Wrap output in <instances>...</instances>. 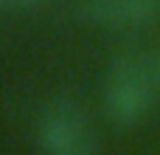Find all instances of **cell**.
I'll return each mask as SVG.
<instances>
[{
	"instance_id": "6da1fadb",
	"label": "cell",
	"mask_w": 160,
	"mask_h": 155,
	"mask_svg": "<svg viewBox=\"0 0 160 155\" xmlns=\"http://www.w3.org/2000/svg\"><path fill=\"white\" fill-rule=\"evenodd\" d=\"M104 113L118 127H138L155 104V76L141 56H118L104 76Z\"/></svg>"
},
{
	"instance_id": "7a4b0ae2",
	"label": "cell",
	"mask_w": 160,
	"mask_h": 155,
	"mask_svg": "<svg viewBox=\"0 0 160 155\" xmlns=\"http://www.w3.org/2000/svg\"><path fill=\"white\" fill-rule=\"evenodd\" d=\"M37 147L39 155H96V133L76 104L56 102L39 119Z\"/></svg>"
},
{
	"instance_id": "3957f363",
	"label": "cell",
	"mask_w": 160,
	"mask_h": 155,
	"mask_svg": "<svg viewBox=\"0 0 160 155\" xmlns=\"http://www.w3.org/2000/svg\"><path fill=\"white\" fill-rule=\"evenodd\" d=\"M82 20L107 31H135L160 20V0H87Z\"/></svg>"
},
{
	"instance_id": "277c9868",
	"label": "cell",
	"mask_w": 160,
	"mask_h": 155,
	"mask_svg": "<svg viewBox=\"0 0 160 155\" xmlns=\"http://www.w3.org/2000/svg\"><path fill=\"white\" fill-rule=\"evenodd\" d=\"M51 0H0V11H20V8H34Z\"/></svg>"
}]
</instances>
